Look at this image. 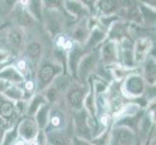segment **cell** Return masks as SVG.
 <instances>
[{"label": "cell", "instance_id": "1", "mask_svg": "<svg viewBox=\"0 0 156 145\" xmlns=\"http://www.w3.org/2000/svg\"><path fill=\"white\" fill-rule=\"evenodd\" d=\"M61 73L62 65L60 63H55L52 61L40 63L37 66V74L35 80L37 92H43L53 82V80L60 76Z\"/></svg>", "mask_w": 156, "mask_h": 145}, {"label": "cell", "instance_id": "2", "mask_svg": "<svg viewBox=\"0 0 156 145\" xmlns=\"http://www.w3.org/2000/svg\"><path fill=\"white\" fill-rule=\"evenodd\" d=\"M73 125L75 136L85 139V140H91L96 132V120L93 119L83 109L78 111H74L73 116Z\"/></svg>", "mask_w": 156, "mask_h": 145}, {"label": "cell", "instance_id": "3", "mask_svg": "<svg viewBox=\"0 0 156 145\" xmlns=\"http://www.w3.org/2000/svg\"><path fill=\"white\" fill-rule=\"evenodd\" d=\"M100 65L98 50L85 52L80 57L77 66L76 80L82 84H87L89 78L95 74L96 69Z\"/></svg>", "mask_w": 156, "mask_h": 145}, {"label": "cell", "instance_id": "4", "mask_svg": "<svg viewBox=\"0 0 156 145\" xmlns=\"http://www.w3.org/2000/svg\"><path fill=\"white\" fill-rule=\"evenodd\" d=\"M147 90V84L139 71L129 74L121 82L120 91L126 98L138 99L142 98Z\"/></svg>", "mask_w": 156, "mask_h": 145}, {"label": "cell", "instance_id": "5", "mask_svg": "<svg viewBox=\"0 0 156 145\" xmlns=\"http://www.w3.org/2000/svg\"><path fill=\"white\" fill-rule=\"evenodd\" d=\"M137 133L123 126H112L109 145H140Z\"/></svg>", "mask_w": 156, "mask_h": 145}, {"label": "cell", "instance_id": "6", "mask_svg": "<svg viewBox=\"0 0 156 145\" xmlns=\"http://www.w3.org/2000/svg\"><path fill=\"white\" fill-rule=\"evenodd\" d=\"M88 91V83L82 84L78 81L69 85L66 92V103L74 111L80 110L83 106V101Z\"/></svg>", "mask_w": 156, "mask_h": 145}, {"label": "cell", "instance_id": "7", "mask_svg": "<svg viewBox=\"0 0 156 145\" xmlns=\"http://www.w3.org/2000/svg\"><path fill=\"white\" fill-rule=\"evenodd\" d=\"M48 145H71L73 137L75 136L73 120L62 129L55 131L45 132Z\"/></svg>", "mask_w": 156, "mask_h": 145}, {"label": "cell", "instance_id": "8", "mask_svg": "<svg viewBox=\"0 0 156 145\" xmlns=\"http://www.w3.org/2000/svg\"><path fill=\"white\" fill-rule=\"evenodd\" d=\"M25 35L21 28H14L8 32L6 31L3 35L2 39L5 40V48L10 53L13 52L14 54H19L24 48Z\"/></svg>", "mask_w": 156, "mask_h": 145}, {"label": "cell", "instance_id": "9", "mask_svg": "<svg viewBox=\"0 0 156 145\" xmlns=\"http://www.w3.org/2000/svg\"><path fill=\"white\" fill-rule=\"evenodd\" d=\"M100 64L103 66H112L118 64V46L115 40L107 39L98 50Z\"/></svg>", "mask_w": 156, "mask_h": 145}, {"label": "cell", "instance_id": "10", "mask_svg": "<svg viewBox=\"0 0 156 145\" xmlns=\"http://www.w3.org/2000/svg\"><path fill=\"white\" fill-rule=\"evenodd\" d=\"M153 43L148 37H139L133 44V57L136 66L143 64L150 56Z\"/></svg>", "mask_w": 156, "mask_h": 145}, {"label": "cell", "instance_id": "11", "mask_svg": "<svg viewBox=\"0 0 156 145\" xmlns=\"http://www.w3.org/2000/svg\"><path fill=\"white\" fill-rule=\"evenodd\" d=\"M39 128L37 126L34 118L24 116L17 122L18 136L26 142H30L37 136L39 133Z\"/></svg>", "mask_w": 156, "mask_h": 145}, {"label": "cell", "instance_id": "12", "mask_svg": "<svg viewBox=\"0 0 156 145\" xmlns=\"http://www.w3.org/2000/svg\"><path fill=\"white\" fill-rule=\"evenodd\" d=\"M108 39V33L103 28H101L97 24L90 30L88 37L85 43L83 46V48L85 52L96 50V48L99 47L103 43Z\"/></svg>", "mask_w": 156, "mask_h": 145}, {"label": "cell", "instance_id": "13", "mask_svg": "<svg viewBox=\"0 0 156 145\" xmlns=\"http://www.w3.org/2000/svg\"><path fill=\"white\" fill-rule=\"evenodd\" d=\"M0 80H3L11 85H20V86L24 82L25 78L14 65L6 64L2 68H0Z\"/></svg>", "mask_w": 156, "mask_h": 145}, {"label": "cell", "instance_id": "14", "mask_svg": "<svg viewBox=\"0 0 156 145\" xmlns=\"http://www.w3.org/2000/svg\"><path fill=\"white\" fill-rule=\"evenodd\" d=\"M85 53L84 50L82 46L75 45V47L67 53V59H66V71L70 73V74L76 79V72H77V66L82 57Z\"/></svg>", "mask_w": 156, "mask_h": 145}, {"label": "cell", "instance_id": "15", "mask_svg": "<svg viewBox=\"0 0 156 145\" xmlns=\"http://www.w3.org/2000/svg\"><path fill=\"white\" fill-rule=\"evenodd\" d=\"M63 10L72 18L78 19H87V16L89 15L88 10L83 5V1H76V0L63 1Z\"/></svg>", "mask_w": 156, "mask_h": 145}, {"label": "cell", "instance_id": "16", "mask_svg": "<svg viewBox=\"0 0 156 145\" xmlns=\"http://www.w3.org/2000/svg\"><path fill=\"white\" fill-rule=\"evenodd\" d=\"M142 77L144 82L150 87H155L156 81V63L155 58L153 56H149L146 61L143 63V67L141 69Z\"/></svg>", "mask_w": 156, "mask_h": 145}, {"label": "cell", "instance_id": "17", "mask_svg": "<svg viewBox=\"0 0 156 145\" xmlns=\"http://www.w3.org/2000/svg\"><path fill=\"white\" fill-rule=\"evenodd\" d=\"M68 120L64 112L60 109H55L52 110L51 109L50 111V117H49V124L45 129L44 132H50V131H55L62 129L68 124Z\"/></svg>", "mask_w": 156, "mask_h": 145}, {"label": "cell", "instance_id": "18", "mask_svg": "<svg viewBox=\"0 0 156 145\" xmlns=\"http://www.w3.org/2000/svg\"><path fill=\"white\" fill-rule=\"evenodd\" d=\"M89 32L90 30L87 26V19H83L73 28L71 33V40L76 42V45L83 47L87 39Z\"/></svg>", "mask_w": 156, "mask_h": 145}, {"label": "cell", "instance_id": "19", "mask_svg": "<svg viewBox=\"0 0 156 145\" xmlns=\"http://www.w3.org/2000/svg\"><path fill=\"white\" fill-rule=\"evenodd\" d=\"M18 4L14 5V19L17 21V23L20 25V27H27L33 23L34 19L30 17V15L27 13L23 1L17 2Z\"/></svg>", "mask_w": 156, "mask_h": 145}, {"label": "cell", "instance_id": "20", "mask_svg": "<svg viewBox=\"0 0 156 145\" xmlns=\"http://www.w3.org/2000/svg\"><path fill=\"white\" fill-rule=\"evenodd\" d=\"M0 115H1L4 119L9 121L12 125H14V121H13L14 117L18 115L17 109H16V104L14 102L6 99L3 96H2L1 102H0Z\"/></svg>", "mask_w": 156, "mask_h": 145}, {"label": "cell", "instance_id": "21", "mask_svg": "<svg viewBox=\"0 0 156 145\" xmlns=\"http://www.w3.org/2000/svg\"><path fill=\"white\" fill-rule=\"evenodd\" d=\"M48 104L45 99L44 95L41 92H36L31 98L27 101V105H26V116L33 118L35 113L37 112L43 105Z\"/></svg>", "mask_w": 156, "mask_h": 145}, {"label": "cell", "instance_id": "22", "mask_svg": "<svg viewBox=\"0 0 156 145\" xmlns=\"http://www.w3.org/2000/svg\"><path fill=\"white\" fill-rule=\"evenodd\" d=\"M24 7L34 20L43 21V13H44V5L40 0H31V1H23Z\"/></svg>", "mask_w": 156, "mask_h": 145}, {"label": "cell", "instance_id": "23", "mask_svg": "<svg viewBox=\"0 0 156 145\" xmlns=\"http://www.w3.org/2000/svg\"><path fill=\"white\" fill-rule=\"evenodd\" d=\"M95 12H100L102 17L115 15V12L118 10L119 2L112 1V0H102V1L95 2Z\"/></svg>", "mask_w": 156, "mask_h": 145}, {"label": "cell", "instance_id": "24", "mask_svg": "<svg viewBox=\"0 0 156 145\" xmlns=\"http://www.w3.org/2000/svg\"><path fill=\"white\" fill-rule=\"evenodd\" d=\"M51 109V105L49 104L43 105L40 109L37 110L34 115V120L36 122L40 131H45L48 124H49V117H50V111Z\"/></svg>", "mask_w": 156, "mask_h": 145}, {"label": "cell", "instance_id": "25", "mask_svg": "<svg viewBox=\"0 0 156 145\" xmlns=\"http://www.w3.org/2000/svg\"><path fill=\"white\" fill-rule=\"evenodd\" d=\"M25 57L28 62H35L38 64L40 57L42 56L43 47L38 42H31L25 47Z\"/></svg>", "mask_w": 156, "mask_h": 145}, {"label": "cell", "instance_id": "26", "mask_svg": "<svg viewBox=\"0 0 156 145\" xmlns=\"http://www.w3.org/2000/svg\"><path fill=\"white\" fill-rule=\"evenodd\" d=\"M6 99L17 103V102L23 101L24 99V93L23 90L21 88V85H9L7 89L4 91V93L2 95Z\"/></svg>", "mask_w": 156, "mask_h": 145}, {"label": "cell", "instance_id": "27", "mask_svg": "<svg viewBox=\"0 0 156 145\" xmlns=\"http://www.w3.org/2000/svg\"><path fill=\"white\" fill-rule=\"evenodd\" d=\"M41 93H43V95H44L45 99L47 101V103L51 105L55 104L56 102L59 100V98H60V92H59V89L53 83H51L50 86H48Z\"/></svg>", "mask_w": 156, "mask_h": 145}, {"label": "cell", "instance_id": "28", "mask_svg": "<svg viewBox=\"0 0 156 145\" xmlns=\"http://www.w3.org/2000/svg\"><path fill=\"white\" fill-rule=\"evenodd\" d=\"M18 137L19 136L17 132V124H16L15 126H13L12 128H10L9 130L5 132L1 145H14Z\"/></svg>", "mask_w": 156, "mask_h": 145}, {"label": "cell", "instance_id": "29", "mask_svg": "<svg viewBox=\"0 0 156 145\" xmlns=\"http://www.w3.org/2000/svg\"><path fill=\"white\" fill-rule=\"evenodd\" d=\"M11 53L7 51L5 48L0 47V68L6 65V63L10 60Z\"/></svg>", "mask_w": 156, "mask_h": 145}, {"label": "cell", "instance_id": "30", "mask_svg": "<svg viewBox=\"0 0 156 145\" xmlns=\"http://www.w3.org/2000/svg\"><path fill=\"white\" fill-rule=\"evenodd\" d=\"M71 145H93L89 140H85V139L83 138H80L78 136H75L73 137V140H72V144Z\"/></svg>", "mask_w": 156, "mask_h": 145}, {"label": "cell", "instance_id": "31", "mask_svg": "<svg viewBox=\"0 0 156 145\" xmlns=\"http://www.w3.org/2000/svg\"><path fill=\"white\" fill-rule=\"evenodd\" d=\"M13 126L15 125H12L9 121H7L6 119H4V118L0 115V129H3V130H9L10 128H12Z\"/></svg>", "mask_w": 156, "mask_h": 145}, {"label": "cell", "instance_id": "32", "mask_svg": "<svg viewBox=\"0 0 156 145\" xmlns=\"http://www.w3.org/2000/svg\"><path fill=\"white\" fill-rule=\"evenodd\" d=\"M5 132H6V130H3V129H0V145H1V142H2V139H3V136H4Z\"/></svg>", "mask_w": 156, "mask_h": 145}, {"label": "cell", "instance_id": "33", "mask_svg": "<svg viewBox=\"0 0 156 145\" xmlns=\"http://www.w3.org/2000/svg\"><path fill=\"white\" fill-rule=\"evenodd\" d=\"M5 32H6V31H5V30H4V31H2V32H0V39H1L2 37H3V35L5 34Z\"/></svg>", "mask_w": 156, "mask_h": 145}, {"label": "cell", "instance_id": "34", "mask_svg": "<svg viewBox=\"0 0 156 145\" xmlns=\"http://www.w3.org/2000/svg\"><path fill=\"white\" fill-rule=\"evenodd\" d=\"M149 143H150V139H149V140H148V141H147V142L146 144H144V145H148Z\"/></svg>", "mask_w": 156, "mask_h": 145}, {"label": "cell", "instance_id": "35", "mask_svg": "<svg viewBox=\"0 0 156 145\" xmlns=\"http://www.w3.org/2000/svg\"><path fill=\"white\" fill-rule=\"evenodd\" d=\"M148 145H152V144H151V143H149V144H148Z\"/></svg>", "mask_w": 156, "mask_h": 145}]
</instances>
